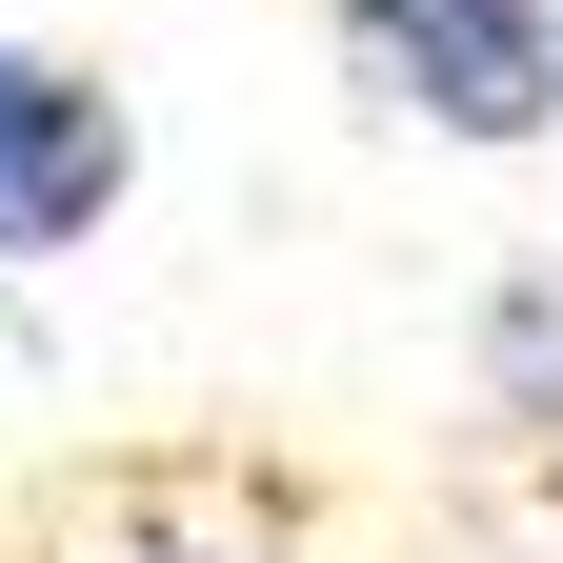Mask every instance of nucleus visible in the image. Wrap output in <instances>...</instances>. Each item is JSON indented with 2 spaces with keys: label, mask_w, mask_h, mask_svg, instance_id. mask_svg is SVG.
I'll return each mask as SVG.
<instances>
[{
  "label": "nucleus",
  "mask_w": 563,
  "mask_h": 563,
  "mask_svg": "<svg viewBox=\"0 0 563 563\" xmlns=\"http://www.w3.org/2000/svg\"><path fill=\"white\" fill-rule=\"evenodd\" d=\"M322 41L383 121H443V141L563 121V0H322Z\"/></svg>",
  "instance_id": "obj_1"
},
{
  "label": "nucleus",
  "mask_w": 563,
  "mask_h": 563,
  "mask_svg": "<svg viewBox=\"0 0 563 563\" xmlns=\"http://www.w3.org/2000/svg\"><path fill=\"white\" fill-rule=\"evenodd\" d=\"M121 181H141V121L101 60H41L21 21H0V262H81L121 222Z\"/></svg>",
  "instance_id": "obj_2"
},
{
  "label": "nucleus",
  "mask_w": 563,
  "mask_h": 563,
  "mask_svg": "<svg viewBox=\"0 0 563 563\" xmlns=\"http://www.w3.org/2000/svg\"><path fill=\"white\" fill-rule=\"evenodd\" d=\"M141 563H282V543H141Z\"/></svg>",
  "instance_id": "obj_3"
}]
</instances>
